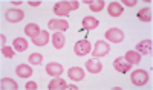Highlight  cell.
<instances>
[{
    "mask_svg": "<svg viewBox=\"0 0 153 90\" xmlns=\"http://www.w3.org/2000/svg\"><path fill=\"white\" fill-rule=\"evenodd\" d=\"M78 6H80L78 2H58L54 6V12L57 15H60V17H65V15L69 14L71 11L78 9Z\"/></svg>",
    "mask_w": 153,
    "mask_h": 90,
    "instance_id": "6da1fadb",
    "label": "cell"
},
{
    "mask_svg": "<svg viewBox=\"0 0 153 90\" xmlns=\"http://www.w3.org/2000/svg\"><path fill=\"white\" fill-rule=\"evenodd\" d=\"M130 80H132L133 86L141 87V86H144L146 83H149V72H147V70H143V69L133 70L132 75H130Z\"/></svg>",
    "mask_w": 153,
    "mask_h": 90,
    "instance_id": "7a4b0ae2",
    "label": "cell"
},
{
    "mask_svg": "<svg viewBox=\"0 0 153 90\" xmlns=\"http://www.w3.org/2000/svg\"><path fill=\"white\" fill-rule=\"evenodd\" d=\"M91 49H92L91 41L84 38V40H78V41L75 43V46H74V52H75L76 57H86L89 52H91Z\"/></svg>",
    "mask_w": 153,
    "mask_h": 90,
    "instance_id": "3957f363",
    "label": "cell"
},
{
    "mask_svg": "<svg viewBox=\"0 0 153 90\" xmlns=\"http://www.w3.org/2000/svg\"><path fill=\"white\" fill-rule=\"evenodd\" d=\"M110 52V46L106 43V41H103V40H98L97 43H95V46H94V50H92V55L95 57V58H103V57H106L107 54Z\"/></svg>",
    "mask_w": 153,
    "mask_h": 90,
    "instance_id": "277c9868",
    "label": "cell"
},
{
    "mask_svg": "<svg viewBox=\"0 0 153 90\" xmlns=\"http://www.w3.org/2000/svg\"><path fill=\"white\" fill-rule=\"evenodd\" d=\"M23 17H25V12H23L22 9L12 8V9H8V11L5 12V18H6V21H9V23H19V21L23 20Z\"/></svg>",
    "mask_w": 153,
    "mask_h": 90,
    "instance_id": "5b68a950",
    "label": "cell"
},
{
    "mask_svg": "<svg viewBox=\"0 0 153 90\" xmlns=\"http://www.w3.org/2000/svg\"><path fill=\"white\" fill-rule=\"evenodd\" d=\"M106 38L112 43H121L124 40V32L118 28H110L106 31Z\"/></svg>",
    "mask_w": 153,
    "mask_h": 90,
    "instance_id": "8992f818",
    "label": "cell"
},
{
    "mask_svg": "<svg viewBox=\"0 0 153 90\" xmlns=\"http://www.w3.org/2000/svg\"><path fill=\"white\" fill-rule=\"evenodd\" d=\"M48 28L52 29V31H58V32H63L69 28V23L66 20H57V18H52L48 21Z\"/></svg>",
    "mask_w": 153,
    "mask_h": 90,
    "instance_id": "52a82bcc",
    "label": "cell"
},
{
    "mask_svg": "<svg viewBox=\"0 0 153 90\" xmlns=\"http://www.w3.org/2000/svg\"><path fill=\"white\" fill-rule=\"evenodd\" d=\"M152 46H153L152 40H143L136 44V52L141 55H149V54H152V49H153Z\"/></svg>",
    "mask_w": 153,
    "mask_h": 90,
    "instance_id": "ba28073f",
    "label": "cell"
},
{
    "mask_svg": "<svg viewBox=\"0 0 153 90\" xmlns=\"http://www.w3.org/2000/svg\"><path fill=\"white\" fill-rule=\"evenodd\" d=\"M63 66L61 64H58V63H49V64H46V73L48 75H51L54 78V76H60L61 73H63Z\"/></svg>",
    "mask_w": 153,
    "mask_h": 90,
    "instance_id": "9c48e42d",
    "label": "cell"
},
{
    "mask_svg": "<svg viewBox=\"0 0 153 90\" xmlns=\"http://www.w3.org/2000/svg\"><path fill=\"white\" fill-rule=\"evenodd\" d=\"M113 67H115V70H118V72H121V73H126V72L130 70L132 64L127 63L124 58H117V60L113 61Z\"/></svg>",
    "mask_w": 153,
    "mask_h": 90,
    "instance_id": "30bf717a",
    "label": "cell"
},
{
    "mask_svg": "<svg viewBox=\"0 0 153 90\" xmlns=\"http://www.w3.org/2000/svg\"><path fill=\"white\" fill-rule=\"evenodd\" d=\"M68 76L72 80V81H81V80H84V70L81 69V67H71L69 70H68Z\"/></svg>",
    "mask_w": 153,
    "mask_h": 90,
    "instance_id": "8fae6325",
    "label": "cell"
},
{
    "mask_svg": "<svg viewBox=\"0 0 153 90\" xmlns=\"http://www.w3.org/2000/svg\"><path fill=\"white\" fill-rule=\"evenodd\" d=\"M32 43H34V46H38V47L46 46V44L49 43V34H48L46 31H42L37 37L32 38Z\"/></svg>",
    "mask_w": 153,
    "mask_h": 90,
    "instance_id": "7c38bea8",
    "label": "cell"
},
{
    "mask_svg": "<svg viewBox=\"0 0 153 90\" xmlns=\"http://www.w3.org/2000/svg\"><path fill=\"white\" fill-rule=\"evenodd\" d=\"M48 89L49 90H65V89H68V84H66L65 80H61V78H58V76H55V78L48 84Z\"/></svg>",
    "mask_w": 153,
    "mask_h": 90,
    "instance_id": "4fadbf2b",
    "label": "cell"
},
{
    "mask_svg": "<svg viewBox=\"0 0 153 90\" xmlns=\"http://www.w3.org/2000/svg\"><path fill=\"white\" fill-rule=\"evenodd\" d=\"M32 69L31 66H28V64H19V66L16 67V73L20 76V78H29V76L32 75Z\"/></svg>",
    "mask_w": 153,
    "mask_h": 90,
    "instance_id": "5bb4252c",
    "label": "cell"
},
{
    "mask_svg": "<svg viewBox=\"0 0 153 90\" xmlns=\"http://www.w3.org/2000/svg\"><path fill=\"white\" fill-rule=\"evenodd\" d=\"M123 6L118 3V2H112V3H109V6H107V12H109V15L110 17H120L121 14H123Z\"/></svg>",
    "mask_w": 153,
    "mask_h": 90,
    "instance_id": "9a60e30c",
    "label": "cell"
},
{
    "mask_svg": "<svg viewBox=\"0 0 153 90\" xmlns=\"http://www.w3.org/2000/svg\"><path fill=\"white\" fill-rule=\"evenodd\" d=\"M86 69L91 73H100L103 70V64L98 60H89V61H86Z\"/></svg>",
    "mask_w": 153,
    "mask_h": 90,
    "instance_id": "2e32d148",
    "label": "cell"
},
{
    "mask_svg": "<svg viewBox=\"0 0 153 90\" xmlns=\"http://www.w3.org/2000/svg\"><path fill=\"white\" fill-rule=\"evenodd\" d=\"M52 44H54L55 49H63V47H65V44H66V37H65V34H61V32L54 34V35H52Z\"/></svg>",
    "mask_w": 153,
    "mask_h": 90,
    "instance_id": "e0dca14e",
    "label": "cell"
},
{
    "mask_svg": "<svg viewBox=\"0 0 153 90\" xmlns=\"http://www.w3.org/2000/svg\"><path fill=\"white\" fill-rule=\"evenodd\" d=\"M81 23H83V28H84L86 31L97 29V28H98V24H100V21H98L95 17H84Z\"/></svg>",
    "mask_w": 153,
    "mask_h": 90,
    "instance_id": "ac0fdd59",
    "label": "cell"
},
{
    "mask_svg": "<svg viewBox=\"0 0 153 90\" xmlns=\"http://www.w3.org/2000/svg\"><path fill=\"white\" fill-rule=\"evenodd\" d=\"M12 46H14V49L17 50V52H25V50L28 49V41H26V38H14V41H12Z\"/></svg>",
    "mask_w": 153,
    "mask_h": 90,
    "instance_id": "d6986e66",
    "label": "cell"
},
{
    "mask_svg": "<svg viewBox=\"0 0 153 90\" xmlns=\"http://www.w3.org/2000/svg\"><path fill=\"white\" fill-rule=\"evenodd\" d=\"M124 60L130 64H138L141 61V54H138L136 50H129V52H126V57Z\"/></svg>",
    "mask_w": 153,
    "mask_h": 90,
    "instance_id": "ffe728a7",
    "label": "cell"
},
{
    "mask_svg": "<svg viewBox=\"0 0 153 90\" xmlns=\"http://www.w3.org/2000/svg\"><path fill=\"white\" fill-rule=\"evenodd\" d=\"M138 18L141 20V21H144V23H150L152 21V9L150 8H143V9H139V12H138Z\"/></svg>",
    "mask_w": 153,
    "mask_h": 90,
    "instance_id": "44dd1931",
    "label": "cell"
},
{
    "mask_svg": "<svg viewBox=\"0 0 153 90\" xmlns=\"http://www.w3.org/2000/svg\"><path fill=\"white\" fill-rule=\"evenodd\" d=\"M84 3H87L89 5V8H91V11H94V12H100L101 9H104V2L103 0H84Z\"/></svg>",
    "mask_w": 153,
    "mask_h": 90,
    "instance_id": "7402d4cb",
    "label": "cell"
},
{
    "mask_svg": "<svg viewBox=\"0 0 153 90\" xmlns=\"http://www.w3.org/2000/svg\"><path fill=\"white\" fill-rule=\"evenodd\" d=\"M2 89L3 90H17L19 89V84L14 81V80H11V78H2Z\"/></svg>",
    "mask_w": 153,
    "mask_h": 90,
    "instance_id": "603a6c76",
    "label": "cell"
},
{
    "mask_svg": "<svg viewBox=\"0 0 153 90\" xmlns=\"http://www.w3.org/2000/svg\"><path fill=\"white\" fill-rule=\"evenodd\" d=\"M25 32L28 34V37L34 38V37H37L38 34H40L42 31H40V28H38L35 23H29V24H26V28H25Z\"/></svg>",
    "mask_w": 153,
    "mask_h": 90,
    "instance_id": "cb8c5ba5",
    "label": "cell"
},
{
    "mask_svg": "<svg viewBox=\"0 0 153 90\" xmlns=\"http://www.w3.org/2000/svg\"><path fill=\"white\" fill-rule=\"evenodd\" d=\"M43 61V55L42 54H38V52H34L29 55V63L34 64V66H38V64H42Z\"/></svg>",
    "mask_w": 153,
    "mask_h": 90,
    "instance_id": "d4e9b609",
    "label": "cell"
},
{
    "mask_svg": "<svg viewBox=\"0 0 153 90\" xmlns=\"http://www.w3.org/2000/svg\"><path fill=\"white\" fill-rule=\"evenodd\" d=\"M2 54H3V57H6V58H14V49L9 47V46H3V47H2Z\"/></svg>",
    "mask_w": 153,
    "mask_h": 90,
    "instance_id": "484cf974",
    "label": "cell"
},
{
    "mask_svg": "<svg viewBox=\"0 0 153 90\" xmlns=\"http://www.w3.org/2000/svg\"><path fill=\"white\" fill-rule=\"evenodd\" d=\"M26 90H37V83L35 81H29V83H26Z\"/></svg>",
    "mask_w": 153,
    "mask_h": 90,
    "instance_id": "4316f807",
    "label": "cell"
},
{
    "mask_svg": "<svg viewBox=\"0 0 153 90\" xmlns=\"http://www.w3.org/2000/svg\"><path fill=\"white\" fill-rule=\"evenodd\" d=\"M124 5L126 6H135L136 2H135V0H124Z\"/></svg>",
    "mask_w": 153,
    "mask_h": 90,
    "instance_id": "83f0119b",
    "label": "cell"
},
{
    "mask_svg": "<svg viewBox=\"0 0 153 90\" xmlns=\"http://www.w3.org/2000/svg\"><path fill=\"white\" fill-rule=\"evenodd\" d=\"M0 41H2V47L6 44V37H5L3 34H2V37H0Z\"/></svg>",
    "mask_w": 153,
    "mask_h": 90,
    "instance_id": "f1b7e54d",
    "label": "cell"
},
{
    "mask_svg": "<svg viewBox=\"0 0 153 90\" xmlns=\"http://www.w3.org/2000/svg\"><path fill=\"white\" fill-rule=\"evenodd\" d=\"M29 5L34 6V8H37V6H40V5H42V2H29Z\"/></svg>",
    "mask_w": 153,
    "mask_h": 90,
    "instance_id": "f546056e",
    "label": "cell"
},
{
    "mask_svg": "<svg viewBox=\"0 0 153 90\" xmlns=\"http://www.w3.org/2000/svg\"><path fill=\"white\" fill-rule=\"evenodd\" d=\"M12 5H14V6H19V5H22V2H20V0H17V2H12Z\"/></svg>",
    "mask_w": 153,
    "mask_h": 90,
    "instance_id": "4dcf8cb0",
    "label": "cell"
}]
</instances>
